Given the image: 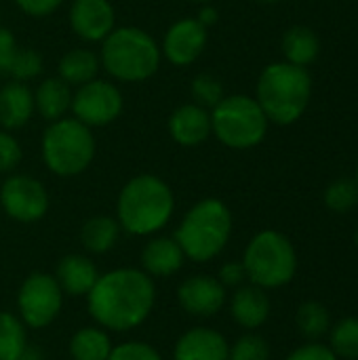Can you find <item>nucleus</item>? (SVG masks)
I'll use <instances>...</instances> for the list:
<instances>
[{"mask_svg": "<svg viewBox=\"0 0 358 360\" xmlns=\"http://www.w3.org/2000/svg\"><path fill=\"white\" fill-rule=\"evenodd\" d=\"M154 304V281L137 268L106 272L87 295L89 314L97 327L118 333L137 329L152 314Z\"/></svg>", "mask_w": 358, "mask_h": 360, "instance_id": "obj_1", "label": "nucleus"}, {"mask_svg": "<svg viewBox=\"0 0 358 360\" xmlns=\"http://www.w3.org/2000/svg\"><path fill=\"white\" fill-rule=\"evenodd\" d=\"M175 196L171 186L156 175H137L124 184L116 202L120 230L133 236L160 232L173 217Z\"/></svg>", "mask_w": 358, "mask_h": 360, "instance_id": "obj_2", "label": "nucleus"}, {"mask_svg": "<svg viewBox=\"0 0 358 360\" xmlns=\"http://www.w3.org/2000/svg\"><path fill=\"white\" fill-rule=\"evenodd\" d=\"M232 234V213L217 198L198 200L175 230L184 255L196 264L215 259L228 245Z\"/></svg>", "mask_w": 358, "mask_h": 360, "instance_id": "obj_3", "label": "nucleus"}, {"mask_svg": "<svg viewBox=\"0 0 358 360\" xmlns=\"http://www.w3.org/2000/svg\"><path fill=\"white\" fill-rule=\"evenodd\" d=\"M160 46L139 27H114L101 46V63L110 76L120 82H141L156 74L160 65Z\"/></svg>", "mask_w": 358, "mask_h": 360, "instance_id": "obj_4", "label": "nucleus"}, {"mask_svg": "<svg viewBox=\"0 0 358 360\" xmlns=\"http://www.w3.org/2000/svg\"><path fill=\"white\" fill-rule=\"evenodd\" d=\"M310 76L302 65L272 63L260 76L255 101L268 120L291 124L304 114L310 99Z\"/></svg>", "mask_w": 358, "mask_h": 360, "instance_id": "obj_5", "label": "nucleus"}, {"mask_svg": "<svg viewBox=\"0 0 358 360\" xmlns=\"http://www.w3.org/2000/svg\"><path fill=\"white\" fill-rule=\"evenodd\" d=\"M95 158L91 127L76 118H59L42 135V160L59 177H74L89 169Z\"/></svg>", "mask_w": 358, "mask_h": 360, "instance_id": "obj_6", "label": "nucleus"}, {"mask_svg": "<svg viewBox=\"0 0 358 360\" xmlns=\"http://www.w3.org/2000/svg\"><path fill=\"white\" fill-rule=\"evenodd\" d=\"M243 266L253 285L262 289H279L293 281L298 270V253L285 234L264 230L247 245Z\"/></svg>", "mask_w": 358, "mask_h": 360, "instance_id": "obj_7", "label": "nucleus"}, {"mask_svg": "<svg viewBox=\"0 0 358 360\" xmlns=\"http://www.w3.org/2000/svg\"><path fill=\"white\" fill-rule=\"evenodd\" d=\"M268 129V118L260 103L247 95L224 97L211 112V133L234 150L257 146Z\"/></svg>", "mask_w": 358, "mask_h": 360, "instance_id": "obj_8", "label": "nucleus"}, {"mask_svg": "<svg viewBox=\"0 0 358 360\" xmlns=\"http://www.w3.org/2000/svg\"><path fill=\"white\" fill-rule=\"evenodd\" d=\"M63 291L53 274L32 272L19 287L17 308L19 319L30 329L49 327L61 312Z\"/></svg>", "mask_w": 358, "mask_h": 360, "instance_id": "obj_9", "label": "nucleus"}, {"mask_svg": "<svg viewBox=\"0 0 358 360\" xmlns=\"http://www.w3.org/2000/svg\"><path fill=\"white\" fill-rule=\"evenodd\" d=\"M74 118L87 127H106L122 112V93L108 80H91L72 95Z\"/></svg>", "mask_w": 358, "mask_h": 360, "instance_id": "obj_10", "label": "nucleus"}, {"mask_svg": "<svg viewBox=\"0 0 358 360\" xmlns=\"http://www.w3.org/2000/svg\"><path fill=\"white\" fill-rule=\"evenodd\" d=\"M4 213L19 224H34L49 211L46 188L30 175H11L0 188Z\"/></svg>", "mask_w": 358, "mask_h": 360, "instance_id": "obj_11", "label": "nucleus"}, {"mask_svg": "<svg viewBox=\"0 0 358 360\" xmlns=\"http://www.w3.org/2000/svg\"><path fill=\"white\" fill-rule=\"evenodd\" d=\"M207 46V27L198 19H179L175 21L162 40L160 53L167 61L177 68L194 63Z\"/></svg>", "mask_w": 358, "mask_h": 360, "instance_id": "obj_12", "label": "nucleus"}, {"mask_svg": "<svg viewBox=\"0 0 358 360\" xmlns=\"http://www.w3.org/2000/svg\"><path fill=\"white\" fill-rule=\"evenodd\" d=\"M177 302L192 316H215L226 304V287L215 276L196 274L179 285Z\"/></svg>", "mask_w": 358, "mask_h": 360, "instance_id": "obj_13", "label": "nucleus"}, {"mask_svg": "<svg viewBox=\"0 0 358 360\" xmlns=\"http://www.w3.org/2000/svg\"><path fill=\"white\" fill-rule=\"evenodd\" d=\"M114 21L110 0H74L70 6V25L82 40L103 42L114 30Z\"/></svg>", "mask_w": 358, "mask_h": 360, "instance_id": "obj_14", "label": "nucleus"}, {"mask_svg": "<svg viewBox=\"0 0 358 360\" xmlns=\"http://www.w3.org/2000/svg\"><path fill=\"white\" fill-rule=\"evenodd\" d=\"M230 344L226 338L209 327H194L186 331L173 350L175 360H228Z\"/></svg>", "mask_w": 358, "mask_h": 360, "instance_id": "obj_15", "label": "nucleus"}, {"mask_svg": "<svg viewBox=\"0 0 358 360\" xmlns=\"http://www.w3.org/2000/svg\"><path fill=\"white\" fill-rule=\"evenodd\" d=\"M171 137L186 148H194L203 143L211 135V114L207 108L198 103L179 105L169 118Z\"/></svg>", "mask_w": 358, "mask_h": 360, "instance_id": "obj_16", "label": "nucleus"}, {"mask_svg": "<svg viewBox=\"0 0 358 360\" xmlns=\"http://www.w3.org/2000/svg\"><path fill=\"white\" fill-rule=\"evenodd\" d=\"M186 255L179 243L171 236H156L146 243L141 251V266L148 276H173L181 270Z\"/></svg>", "mask_w": 358, "mask_h": 360, "instance_id": "obj_17", "label": "nucleus"}, {"mask_svg": "<svg viewBox=\"0 0 358 360\" xmlns=\"http://www.w3.org/2000/svg\"><path fill=\"white\" fill-rule=\"evenodd\" d=\"M97 278H99V272L87 255L72 253V255L61 257L57 264L55 281L59 283L63 295H70V297L89 295Z\"/></svg>", "mask_w": 358, "mask_h": 360, "instance_id": "obj_18", "label": "nucleus"}, {"mask_svg": "<svg viewBox=\"0 0 358 360\" xmlns=\"http://www.w3.org/2000/svg\"><path fill=\"white\" fill-rule=\"evenodd\" d=\"M34 93L25 82H8L0 89V127L4 131L21 129L34 116Z\"/></svg>", "mask_w": 358, "mask_h": 360, "instance_id": "obj_19", "label": "nucleus"}, {"mask_svg": "<svg viewBox=\"0 0 358 360\" xmlns=\"http://www.w3.org/2000/svg\"><path fill=\"white\" fill-rule=\"evenodd\" d=\"M232 319L243 329H257L262 327L270 316V300L266 295V289L257 285L238 287L230 302Z\"/></svg>", "mask_w": 358, "mask_h": 360, "instance_id": "obj_20", "label": "nucleus"}, {"mask_svg": "<svg viewBox=\"0 0 358 360\" xmlns=\"http://www.w3.org/2000/svg\"><path fill=\"white\" fill-rule=\"evenodd\" d=\"M34 105L36 112L49 120L55 122L59 118H65V114L72 110V89L68 82L57 78H46L38 84L34 93Z\"/></svg>", "mask_w": 358, "mask_h": 360, "instance_id": "obj_21", "label": "nucleus"}, {"mask_svg": "<svg viewBox=\"0 0 358 360\" xmlns=\"http://www.w3.org/2000/svg\"><path fill=\"white\" fill-rule=\"evenodd\" d=\"M120 236V224L114 217L108 215H97L84 221L80 230V243L89 253L101 255L114 249Z\"/></svg>", "mask_w": 358, "mask_h": 360, "instance_id": "obj_22", "label": "nucleus"}, {"mask_svg": "<svg viewBox=\"0 0 358 360\" xmlns=\"http://www.w3.org/2000/svg\"><path fill=\"white\" fill-rule=\"evenodd\" d=\"M99 57L87 49H74L65 53L59 61V78L70 86H82L95 80L99 72Z\"/></svg>", "mask_w": 358, "mask_h": 360, "instance_id": "obj_23", "label": "nucleus"}, {"mask_svg": "<svg viewBox=\"0 0 358 360\" xmlns=\"http://www.w3.org/2000/svg\"><path fill=\"white\" fill-rule=\"evenodd\" d=\"M112 342L101 327H82L70 340V356L74 360H108Z\"/></svg>", "mask_w": 358, "mask_h": 360, "instance_id": "obj_24", "label": "nucleus"}, {"mask_svg": "<svg viewBox=\"0 0 358 360\" xmlns=\"http://www.w3.org/2000/svg\"><path fill=\"white\" fill-rule=\"evenodd\" d=\"M283 51L293 65H308L319 55V38L310 27H291L283 38Z\"/></svg>", "mask_w": 358, "mask_h": 360, "instance_id": "obj_25", "label": "nucleus"}, {"mask_svg": "<svg viewBox=\"0 0 358 360\" xmlns=\"http://www.w3.org/2000/svg\"><path fill=\"white\" fill-rule=\"evenodd\" d=\"M27 348V333L21 319L13 312H0V360H19Z\"/></svg>", "mask_w": 358, "mask_h": 360, "instance_id": "obj_26", "label": "nucleus"}, {"mask_svg": "<svg viewBox=\"0 0 358 360\" xmlns=\"http://www.w3.org/2000/svg\"><path fill=\"white\" fill-rule=\"evenodd\" d=\"M295 321H298L300 331L306 338H310V340H317V338L325 335L327 329H329V323H331L327 308L323 304H319V302H306V304H302L298 308Z\"/></svg>", "mask_w": 358, "mask_h": 360, "instance_id": "obj_27", "label": "nucleus"}, {"mask_svg": "<svg viewBox=\"0 0 358 360\" xmlns=\"http://www.w3.org/2000/svg\"><path fill=\"white\" fill-rule=\"evenodd\" d=\"M338 359L358 360V319H344L331 331V346Z\"/></svg>", "mask_w": 358, "mask_h": 360, "instance_id": "obj_28", "label": "nucleus"}, {"mask_svg": "<svg viewBox=\"0 0 358 360\" xmlns=\"http://www.w3.org/2000/svg\"><path fill=\"white\" fill-rule=\"evenodd\" d=\"M358 202L357 179H338L325 192V205L335 213H346L354 209Z\"/></svg>", "mask_w": 358, "mask_h": 360, "instance_id": "obj_29", "label": "nucleus"}, {"mask_svg": "<svg viewBox=\"0 0 358 360\" xmlns=\"http://www.w3.org/2000/svg\"><path fill=\"white\" fill-rule=\"evenodd\" d=\"M228 360H270V346L262 335L247 333L230 346Z\"/></svg>", "mask_w": 358, "mask_h": 360, "instance_id": "obj_30", "label": "nucleus"}, {"mask_svg": "<svg viewBox=\"0 0 358 360\" xmlns=\"http://www.w3.org/2000/svg\"><path fill=\"white\" fill-rule=\"evenodd\" d=\"M192 97H194V103L203 105V108H215L222 99H224V86L222 82L211 76V74H198L194 80H192Z\"/></svg>", "mask_w": 358, "mask_h": 360, "instance_id": "obj_31", "label": "nucleus"}, {"mask_svg": "<svg viewBox=\"0 0 358 360\" xmlns=\"http://www.w3.org/2000/svg\"><path fill=\"white\" fill-rule=\"evenodd\" d=\"M40 72H42L40 53L34 49H17L13 65L8 70V76H13V80H17V82H27V80L36 78Z\"/></svg>", "mask_w": 358, "mask_h": 360, "instance_id": "obj_32", "label": "nucleus"}, {"mask_svg": "<svg viewBox=\"0 0 358 360\" xmlns=\"http://www.w3.org/2000/svg\"><path fill=\"white\" fill-rule=\"evenodd\" d=\"M108 360H162L160 352L146 342H124L114 346Z\"/></svg>", "mask_w": 358, "mask_h": 360, "instance_id": "obj_33", "label": "nucleus"}, {"mask_svg": "<svg viewBox=\"0 0 358 360\" xmlns=\"http://www.w3.org/2000/svg\"><path fill=\"white\" fill-rule=\"evenodd\" d=\"M21 146L19 141L4 129H0V173H11L21 162Z\"/></svg>", "mask_w": 358, "mask_h": 360, "instance_id": "obj_34", "label": "nucleus"}, {"mask_svg": "<svg viewBox=\"0 0 358 360\" xmlns=\"http://www.w3.org/2000/svg\"><path fill=\"white\" fill-rule=\"evenodd\" d=\"M285 360H340L329 346L323 344H306L300 346L298 350H293Z\"/></svg>", "mask_w": 358, "mask_h": 360, "instance_id": "obj_35", "label": "nucleus"}, {"mask_svg": "<svg viewBox=\"0 0 358 360\" xmlns=\"http://www.w3.org/2000/svg\"><path fill=\"white\" fill-rule=\"evenodd\" d=\"M17 49H19V46H17V42H15L13 32L0 25V74H8Z\"/></svg>", "mask_w": 358, "mask_h": 360, "instance_id": "obj_36", "label": "nucleus"}, {"mask_svg": "<svg viewBox=\"0 0 358 360\" xmlns=\"http://www.w3.org/2000/svg\"><path fill=\"white\" fill-rule=\"evenodd\" d=\"M217 281L224 287H241L247 281V272H245L243 262H228V264H224L219 268Z\"/></svg>", "mask_w": 358, "mask_h": 360, "instance_id": "obj_37", "label": "nucleus"}, {"mask_svg": "<svg viewBox=\"0 0 358 360\" xmlns=\"http://www.w3.org/2000/svg\"><path fill=\"white\" fill-rule=\"evenodd\" d=\"M17 6L32 17H46L61 6L63 0H15Z\"/></svg>", "mask_w": 358, "mask_h": 360, "instance_id": "obj_38", "label": "nucleus"}, {"mask_svg": "<svg viewBox=\"0 0 358 360\" xmlns=\"http://www.w3.org/2000/svg\"><path fill=\"white\" fill-rule=\"evenodd\" d=\"M205 27H209V25H213L215 21H217V11L213 8V6H209V4H205L203 8H200V13H198V17H196Z\"/></svg>", "mask_w": 358, "mask_h": 360, "instance_id": "obj_39", "label": "nucleus"}, {"mask_svg": "<svg viewBox=\"0 0 358 360\" xmlns=\"http://www.w3.org/2000/svg\"><path fill=\"white\" fill-rule=\"evenodd\" d=\"M19 360H44V356H42V352H40L38 348L27 346V348L23 350V354L19 356Z\"/></svg>", "mask_w": 358, "mask_h": 360, "instance_id": "obj_40", "label": "nucleus"}, {"mask_svg": "<svg viewBox=\"0 0 358 360\" xmlns=\"http://www.w3.org/2000/svg\"><path fill=\"white\" fill-rule=\"evenodd\" d=\"M260 2H279V0H260Z\"/></svg>", "mask_w": 358, "mask_h": 360, "instance_id": "obj_41", "label": "nucleus"}, {"mask_svg": "<svg viewBox=\"0 0 358 360\" xmlns=\"http://www.w3.org/2000/svg\"><path fill=\"white\" fill-rule=\"evenodd\" d=\"M192 2H205V4H207L209 0H192Z\"/></svg>", "mask_w": 358, "mask_h": 360, "instance_id": "obj_42", "label": "nucleus"}, {"mask_svg": "<svg viewBox=\"0 0 358 360\" xmlns=\"http://www.w3.org/2000/svg\"><path fill=\"white\" fill-rule=\"evenodd\" d=\"M357 247H358V232H357Z\"/></svg>", "mask_w": 358, "mask_h": 360, "instance_id": "obj_43", "label": "nucleus"}, {"mask_svg": "<svg viewBox=\"0 0 358 360\" xmlns=\"http://www.w3.org/2000/svg\"><path fill=\"white\" fill-rule=\"evenodd\" d=\"M357 181H358V169H357Z\"/></svg>", "mask_w": 358, "mask_h": 360, "instance_id": "obj_44", "label": "nucleus"}]
</instances>
